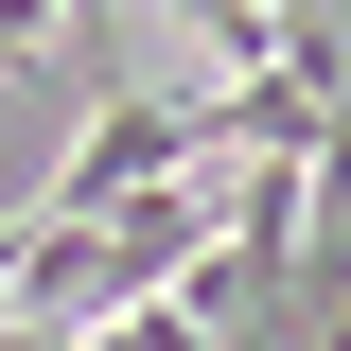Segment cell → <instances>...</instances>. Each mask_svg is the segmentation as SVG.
Segmentation results:
<instances>
[{"instance_id": "6da1fadb", "label": "cell", "mask_w": 351, "mask_h": 351, "mask_svg": "<svg viewBox=\"0 0 351 351\" xmlns=\"http://www.w3.org/2000/svg\"><path fill=\"white\" fill-rule=\"evenodd\" d=\"M193 158H228V141H211V106H158L141 71H106V88H88L71 176H53V211H123V193H158V176H193Z\"/></svg>"}]
</instances>
